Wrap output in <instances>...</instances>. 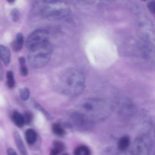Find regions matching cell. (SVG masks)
<instances>
[{
  "label": "cell",
  "mask_w": 155,
  "mask_h": 155,
  "mask_svg": "<svg viewBox=\"0 0 155 155\" xmlns=\"http://www.w3.org/2000/svg\"><path fill=\"white\" fill-rule=\"evenodd\" d=\"M112 105L106 100L99 98H86L77 105L75 112L84 117L91 124L104 121L110 116Z\"/></svg>",
  "instance_id": "cell-1"
},
{
  "label": "cell",
  "mask_w": 155,
  "mask_h": 155,
  "mask_svg": "<svg viewBox=\"0 0 155 155\" xmlns=\"http://www.w3.org/2000/svg\"><path fill=\"white\" fill-rule=\"evenodd\" d=\"M85 75L77 68L64 70L59 77V90L68 96H77L83 92L85 88Z\"/></svg>",
  "instance_id": "cell-2"
},
{
  "label": "cell",
  "mask_w": 155,
  "mask_h": 155,
  "mask_svg": "<svg viewBox=\"0 0 155 155\" xmlns=\"http://www.w3.org/2000/svg\"><path fill=\"white\" fill-rule=\"evenodd\" d=\"M133 54L142 67L147 69L155 68V45L152 42L139 39L135 42Z\"/></svg>",
  "instance_id": "cell-3"
},
{
  "label": "cell",
  "mask_w": 155,
  "mask_h": 155,
  "mask_svg": "<svg viewBox=\"0 0 155 155\" xmlns=\"http://www.w3.org/2000/svg\"><path fill=\"white\" fill-rule=\"evenodd\" d=\"M39 12L47 19H62L71 13L68 3L62 1L39 2Z\"/></svg>",
  "instance_id": "cell-4"
},
{
  "label": "cell",
  "mask_w": 155,
  "mask_h": 155,
  "mask_svg": "<svg viewBox=\"0 0 155 155\" xmlns=\"http://www.w3.org/2000/svg\"><path fill=\"white\" fill-rule=\"evenodd\" d=\"M53 48L49 42L42 46L30 50L28 54V61L33 68H42L48 64L51 59Z\"/></svg>",
  "instance_id": "cell-5"
},
{
  "label": "cell",
  "mask_w": 155,
  "mask_h": 155,
  "mask_svg": "<svg viewBox=\"0 0 155 155\" xmlns=\"http://www.w3.org/2000/svg\"><path fill=\"white\" fill-rule=\"evenodd\" d=\"M136 29L139 39L152 43L155 42L154 23L146 15L139 14L136 21Z\"/></svg>",
  "instance_id": "cell-6"
},
{
  "label": "cell",
  "mask_w": 155,
  "mask_h": 155,
  "mask_svg": "<svg viewBox=\"0 0 155 155\" xmlns=\"http://www.w3.org/2000/svg\"><path fill=\"white\" fill-rule=\"evenodd\" d=\"M49 33L47 30L38 29L29 35L26 42V45L29 51L42 46L48 42Z\"/></svg>",
  "instance_id": "cell-7"
},
{
  "label": "cell",
  "mask_w": 155,
  "mask_h": 155,
  "mask_svg": "<svg viewBox=\"0 0 155 155\" xmlns=\"http://www.w3.org/2000/svg\"><path fill=\"white\" fill-rule=\"evenodd\" d=\"M152 145V140L148 134H140L133 142L132 153L134 155H150Z\"/></svg>",
  "instance_id": "cell-8"
},
{
  "label": "cell",
  "mask_w": 155,
  "mask_h": 155,
  "mask_svg": "<svg viewBox=\"0 0 155 155\" xmlns=\"http://www.w3.org/2000/svg\"><path fill=\"white\" fill-rule=\"evenodd\" d=\"M70 123H71V126L74 127V128H75L77 130H80V131L89 130L93 125L89 121H88L84 117L75 111L71 115Z\"/></svg>",
  "instance_id": "cell-9"
},
{
  "label": "cell",
  "mask_w": 155,
  "mask_h": 155,
  "mask_svg": "<svg viewBox=\"0 0 155 155\" xmlns=\"http://www.w3.org/2000/svg\"><path fill=\"white\" fill-rule=\"evenodd\" d=\"M137 111L136 106L131 100L128 98L123 99L119 103V112L124 117H131L134 115Z\"/></svg>",
  "instance_id": "cell-10"
},
{
  "label": "cell",
  "mask_w": 155,
  "mask_h": 155,
  "mask_svg": "<svg viewBox=\"0 0 155 155\" xmlns=\"http://www.w3.org/2000/svg\"><path fill=\"white\" fill-rule=\"evenodd\" d=\"M0 59L5 65H8L10 63L11 52L8 47L0 45Z\"/></svg>",
  "instance_id": "cell-11"
},
{
  "label": "cell",
  "mask_w": 155,
  "mask_h": 155,
  "mask_svg": "<svg viewBox=\"0 0 155 155\" xmlns=\"http://www.w3.org/2000/svg\"><path fill=\"white\" fill-rule=\"evenodd\" d=\"M24 44V36L21 33L16 35L15 39L12 42V48L14 51H18L22 48Z\"/></svg>",
  "instance_id": "cell-12"
},
{
  "label": "cell",
  "mask_w": 155,
  "mask_h": 155,
  "mask_svg": "<svg viewBox=\"0 0 155 155\" xmlns=\"http://www.w3.org/2000/svg\"><path fill=\"white\" fill-rule=\"evenodd\" d=\"M15 143H16L17 146H18V149H19L20 152L21 153L22 155H27V150H26L25 147H24V142H23L22 139H21V136L18 134V133H15Z\"/></svg>",
  "instance_id": "cell-13"
},
{
  "label": "cell",
  "mask_w": 155,
  "mask_h": 155,
  "mask_svg": "<svg viewBox=\"0 0 155 155\" xmlns=\"http://www.w3.org/2000/svg\"><path fill=\"white\" fill-rule=\"evenodd\" d=\"M130 145V139L129 136H123L118 142V148L121 151H126Z\"/></svg>",
  "instance_id": "cell-14"
},
{
  "label": "cell",
  "mask_w": 155,
  "mask_h": 155,
  "mask_svg": "<svg viewBox=\"0 0 155 155\" xmlns=\"http://www.w3.org/2000/svg\"><path fill=\"white\" fill-rule=\"evenodd\" d=\"M12 120H13L15 125L18 126V127H22L25 124L24 116L18 111H16V110L14 111L13 114H12Z\"/></svg>",
  "instance_id": "cell-15"
},
{
  "label": "cell",
  "mask_w": 155,
  "mask_h": 155,
  "mask_svg": "<svg viewBox=\"0 0 155 155\" xmlns=\"http://www.w3.org/2000/svg\"><path fill=\"white\" fill-rule=\"evenodd\" d=\"M25 137L27 143L30 144V145H33L36 142V139H37L36 133L35 132V130H32V129H29L26 131Z\"/></svg>",
  "instance_id": "cell-16"
},
{
  "label": "cell",
  "mask_w": 155,
  "mask_h": 155,
  "mask_svg": "<svg viewBox=\"0 0 155 155\" xmlns=\"http://www.w3.org/2000/svg\"><path fill=\"white\" fill-rule=\"evenodd\" d=\"M64 150V145L61 142H54V148L51 150L50 155H58Z\"/></svg>",
  "instance_id": "cell-17"
},
{
  "label": "cell",
  "mask_w": 155,
  "mask_h": 155,
  "mask_svg": "<svg viewBox=\"0 0 155 155\" xmlns=\"http://www.w3.org/2000/svg\"><path fill=\"white\" fill-rule=\"evenodd\" d=\"M74 155H90V151L88 147L81 145L76 148L74 151Z\"/></svg>",
  "instance_id": "cell-18"
},
{
  "label": "cell",
  "mask_w": 155,
  "mask_h": 155,
  "mask_svg": "<svg viewBox=\"0 0 155 155\" xmlns=\"http://www.w3.org/2000/svg\"><path fill=\"white\" fill-rule=\"evenodd\" d=\"M52 130H53V132H54V134L57 135V136H64L65 133L63 127H61V126L60 124H53Z\"/></svg>",
  "instance_id": "cell-19"
},
{
  "label": "cell",
  "mask_w": 155,
  "mask_h": 155,
  "mask_svg": "<svg viewBox=\"0 0 155 155\" xmlns=\"http://www.w3.org/2000/svg\"><path fill=\"white\" fill-rule=\"evenodd\" d=\"M20 66H21V73L22 76H27L28 74V70L26 66V61L24 58H20Z\"/></svg>",
  "instance_id": "cell-20"
},
{
  "label": "cell",
  "mask_w": 155,
  "mask_h": 155,
  "mask_svg": "<svg viewBox=\"0 0 155 155\" xmlns=\"http://www.w3.org/2000/svg\"><path fill=\"white\" fill-rule=\"evenodd\" d=\"M7 85L9 88H13L15 85V77L12 71H8L7 73Z\"/></svg>",
  "instance_id": "cell-21"
},
{
  "label": "cell",
  "mask_w": 155,
  "mask_h": 155,
  "mask_svg": "<svg viewBox=\"0 0 155 155\" xmlns=\"http://www.w3.org/2000/svg\"><path fill=\"white\" fill-rule=\"evenodd\" d=\"M20 96L21 99L24 101H27L30 98V90L27 88H23L20 90Z\"/></svg>",
  "instance_id": "cell-22"
},
{
  "label": "cell",
  "mask_w": 155,
  "mask_h": 155,
  "mask_svg": "<svg viewBox=\"0 0 155 155\" xmlns=\"http://www.w3.org/2000/svg\"><path fill=\"white\" fill-rule=\"evenodd\" d=\"M147 7H148V10L151 13L155 14V1L148 2L147 4Z\"/></svg>",
  "instance_id": "cell-23"
},
{
  "label": "cell",
  "mask_w": 155,
  "mask_h": 155,
  "mask_svg": "<svg viewBox=\"0 0 155 155\" xmlns=\"http://www.w3.org/2000/svg\"><path fill=\"white\" fill-rule=\"evenodd\" d=\"M12 19H13L15 21H18V18H19V12H18V10H17V9H14L12 12Z\"/></svg>",
  "instance_id": "cell-24"
},
{
  "label": "cell",
  "mask_w": 155,
  "mask_h": 155,
  "mask_svg": "<svg viewBox=\"0 0 155 155\" xmlns=\"http://www.w3.org/2000/svg\"><path fill=\"white\" fill-rule=\"evenodd\" d=\"M24 118L25 124H30L32 120V115L30 113H26L25 116H24Z\"/></svg>",
  "instance_id": "cell-25"
},
{
  "label": "cell",
  "mask_w": 155,
  "mask_h": 155,
  "mask_svg": "<svg viewBox=\"0 0 155 155\" xmlns=\"http://www.w3.org/2000/svg\"><path fill=\"white\" fill-rule=\"evenodd\" d=\"M7 153H8V155H18L17 154V153L15 152V150L12 149V148H8L7 151Z\"/></svg>",
  "instance_id": "cell-26"
},
{
  "label": "cell",
  "mask_w": 155,
  "mask_h": 155,
  "mask_svg": "<svg viewBox=\"0 0 155 155\" xmlns=\"http://www.w3.org/2000/svg\"><path fill=\"white\" fill-rule=\"evenodd\" d=\"M119 155H134L132 152H127V151H122L121 154H120Z\"/></svg>",
  "instance_id": "cell-27"
},
{
  "label": "cell",
  "mask_w": 155,
  "mask_h": 155,
  "mask_svg": "<svg viewBox=\"0 0 155 155\" xmlns=\"http://www.w3.org/2000/svg\"><path fill=\"white\" fill-rule=\"evenodd\" d=\"M154 136H155V124L154 126Z\"/></svg>",
  "instance_id": "cell-28"
},
{
  "label": "cell",
  "mask_w": 155,
  "mask_h": 155,
  "mask_svg": "<svg viewBox=\"0 0 155 155\" xmlns=\"http://www.w3.org/2000/svg\"><path fill=\"white\" fill-rule=\"evenodd\" d=\"M64 155H68V154H64Z\"/></svg>",
  "instance_id": "cell-29"
},
{
  "label": "cell",
  "mask_w": 155,
  "mask_h": 155,
  "mask_svg": "<svg viewBox=\"0 0 155 155\" xmlns=\"http://www.w3.org/2000/svg\"><path fill=\"white\" fill-rule=\"evenodd\" d=\"M154 155H155V154H154Z\"/></svg>",
  "instance_id": "cell-30"
}]
</instances>
